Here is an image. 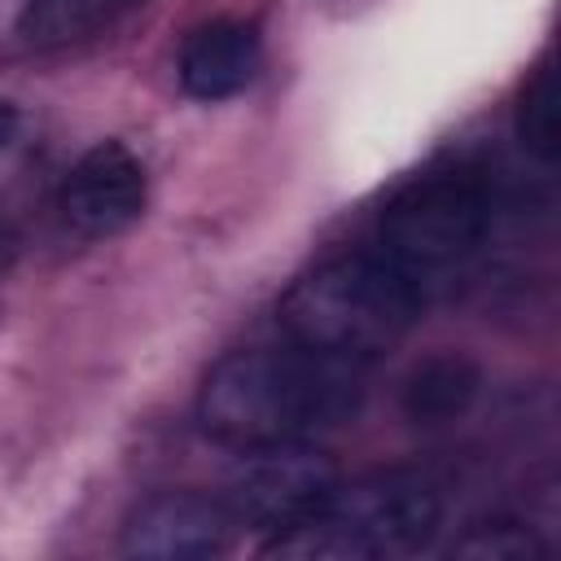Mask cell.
<instances>
[{"label":"cell","instance_id":"cell-1","mask_svg":"<svg viewBox=\"0 0 561 561\" xmlns=\"http://www.w3.org/2000/svg\"><path fill=\"white\" fill-rule=\"evenodd\" d=\"M364 408V373L307 346H254L224 355L197 394L206 434L232 447L311 443L351 425Z\"/></svg>","mask_w":561,"mask_h":561},{"label":"cell","instance_id":"cell-5","mask_svg":"<svg viewBox=\"0 0 561 561\" xmlns=\"http://www.w3.org/2000/svg\"><path fill=\"white\" fill-rule=\"evenodd\" d=\"M337 482V465L311 443H263L245 447L228 469L224 508L237 526L250 530H285L302 522Z\"/></svg>","mask_w":561,"mask_h":561},{"label":"cell","instance_id":"cell-12","mask_svg":"<svg viewBox=\"0 0 561 561\" xmlns=\"http://www.w3.org/2000/svg\"><path fill=\"white\" fill-rule=\"evenodd\" d=\"M456 552L460 557H478V561H530L543 548L517 522H495V526H478L469 539H460Z\"/></svg>","mask_w":561,"mask_h":561},{"label":"cell","instance_id":"cell-4","mask_svg":"<svg viewBox=\"0 0 561 561\" xmlns=\"http://www.w3.org/2000/svg\"><path fill=\"white\" fill-rule=\"evenodd\" d=\"M491 228V193L469 171L412 180L381 215V254L408 276L469 259Z\"/></svg>","mask_w":561,"mask_h":561},{"label":"cell","instance_id":"cell-3","mask_svg":"<svg viewBox=\"0 0 561 561\" xmlns=\"http://www.w3.org/2000/svg\"><path fill=\"white\" fill-rule=\"evenodd\" d=\"M443 526V495L421 473H368L333 491L263 543L280 561H394L430 548Z\"/></svg>","mask_w":561,"mask_h":561},{"label":"cell","instance_id":"cell-10","mask_svg":"<svg viewBox=\"0 0 561 561\" xmlns=\"http://www.w3.org/2000/svg\"><path fill=\"white\" fill-rule=\"evenodd\" d=\"M131 4L140 0H26L18 13V31L31 44H70L110 26Z\"/></svg>","mask_w":561,"mask_h":561},{"label":"cell","instance_id":"cell-11","mask_svg":"<svg viewBox=\"0 0 561 561\" xmlns=\"http://www.w3.org/2000/svg\"><path fill=\"white\" fill-rule=\"evenodd\" d=\"M513 131H517V140L530 158L557 162V153H561V92H557V70L552 66H539L535 79L522 88Z\"/></svg>","mask_w":561,"mask_h":561},{"label":"cell","instance_id":"cell-2","mask_svg":"<svg viewBox=\"0 0 561 561\" xmlns=\"http://www.w3.org/2000/svg\"><path fill=\"white\" fill-rule=\"evenodd\" d=\"M421 316L416 276L386 254H342L289 285L276 320L294 346L368 364L394 351Z\"/></svg>","mask_w":561,"mask_h":561},{"label":"cell","instance_id":"cell-13","mask_svg":"<svg viewBox=\"0 0 561 561\" xmlns=\"http://www.w3.org/2000/svg\"><path fill=\"white\" fill-rule=\"evenodd\" d=\"M13 136H18V110H13V105L0 96V149H4Z\"/></svg>","mask_w":561,"mask_h":561},{"label":"cell","instance_id":"cell-6","mask_svg":"<svg viewBox=\"0 0 561 561\" xmlns=\"http://www.w3.org/2000/svg\"><path fill=\"white\" fill-rule=\"evenodd\" d=\"M237 522L224 500L197 491H162L145 500L123 530V552L140 561H210L232 548Z\"/></svg>","mask_w":561,"mask_h":561},{"label":"cell","instance_id":"cell-7","mask_svg":"<svg viewBox=\"0 0 561 561\" xmlns=\"http://www.w3.org/2000/svg\"><path fill=\"white\" fill-rule=\"evenodd\" d=\"M145 210V167L123 140H96L61 184V215L79 237H118Z\"/></svg>","mask_w":561,"mask_h":561},{"label":"cell","instance_id":"cell-9","mask_svg":"<svg viewBox=\"0 0 561 561\" xmlns=\"http://www.w3.org/2000/svg\"><path fill=\"white\" fill-rule=\"evenodd\" d=\"M478 390H482V368L469 355L447 351V355L421 359L408 373L399 390V408L412 425H451L473 408Z\"/></svg>","mask_w":561,"mask_h":561},{"label":"cell","instance_id":"cell-8","mask_svg":"<svg viewBox=\"0 0 561 561\" xmlns=\"http://www.w3.org/2000/svg\"><path fill=\"white\" fill-rule=\"evenodd\" d=\"M259 57L263 44L254 22L241 18L202 22L180 48V88L193 101H228L254 79Z\"/></svg>","mask_w":561,"mask_h":561}]
</instances>
